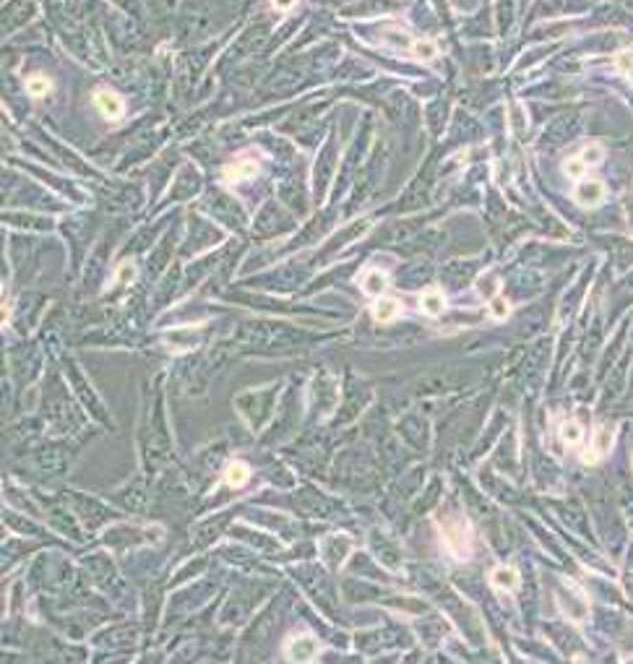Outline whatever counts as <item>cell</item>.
Wrapping results in <instances>:
<instances>
[{"mask_svg":"<svg viewBox=\"0 0 633 664\" xmlns=\"http://www.w3.org/2000/svg\"><path fill=\"white\" fill-rule=\"evenodd\" d=\"M436 45L430 42V39H417L414 45H412V55L414 58H420V60H433L436 58Z\"/></svg>","mask_w":633,"mask_h":664,"instance_id":"9a60e30c","label":"cell"},{"mask_svg":"<svg viewBox=\"0 0 633 664\" xmlns=\"http://www.w3.org/2000/svg\"><path fill=\"white\" fill-rule=\"evenodd\" d=\"M258 159H253V156H245V159H238V162H232V164H227L225 169H222V180L225 182H240V180H251V177H256L258 175Z\"/></svg>","mask_w":633,"mask_h":664,"instance_id":"3957f363","label":"cell"},{"mask_svg":"<svg viewBox=\"0 0 633 664\" xmlns=\"http://www.w3.org/2000/svg\"><path fill=\"white\" fill-rule=\"evenodd\" d=\"M420 308H422V312H427V315H440V312L446 310V297H443V292H440V289H425L420 297Z\"/></svg>","mask_w":633,"mask_h":664,"instance_id":"9c48e42d","label":"cell"},{"mask_svg":"<svg viewBox=\"0 0 633 664\" xmlns=\"http://www.w3.org/2000/svg\"><path fill=\"white\" fill-rule=\"evenodd\" d=\"M386 286H388V276L383 271H368L362 276V289H365V295H370V297H381L383 292H386Z\"/></svg>","mask_w":633,"mask_h":664,"instance_id":"30bf717a","label":"cell"},{"mask_svg":"<svg viewBox=\"0 0 633 664\" xmlns=\"http://www.w3.org/2000/svg\"><path fill=\"white\" fill-rule=\"evenodd\" d=\"M94 104H97V110H99L107 120H118V117L123 115V99H120L115 91L99 89L97 94H94Z\"/></svg>","mask_w":633,"mask_h":664,"instance_id":"277c9868","label":"cell"},{"mask_svg":"<svg viewBox=\"0 0 633 664\" xmlns=\"http://www.w3.org/2000/svg\"><path fill=\"white\" fill-rule=\"evenodd\" d=\"M490 584L495 586V589H501V591H514L516 586H519V573L511 565H498V568H493V573H490Z\"/></svg>","mask_w":633,"mask_h":664,"instance_id":"52a82bcc","label":"cell"},{"mask_svg":"<svg viewBox=\"0 0 633 664\" xmlns=\"http://www.w3.org/2000/svg\"><path fill=\"white\" fill-rule=\"evenodd\" d=\"M602 198H605V185L602 182L584 180L576 188V201L581 206H597V204H602Z\"/></svg>","mask_w":633,"mask_h":664,"instance_id":"5b68a950","label":"cell"},{"mask_svg":"<svg viewBox=\"0 0 633 664\" xmlns=\"http://www.w3.org/2000/svg\"><path fill=\"white\" fill-rule=\"evenodd\" d=\"M399 310H401V305H399L396 297H378L375 305H373V318L378 323H391L396 315H399Z\"/></svg>","mask_w":633,"mask_h":664,"instance_id":"ba28073f","label":"cell"},{"mask_svg":"<svg viewBox=\"0 0 633 664\" xmlns=\"http://www.w3.org/2000/svg\"><path fill=\"white\" fill-rule=\"evenodd\" d=\"M287 656L292 662H310L318 656V641L313 636H292L287 643Z\"/></svg>","mask_w":633,"mask_h":664,"instance_id":"7a4b0ae2","label":"cell"},{"mask_svg":"<svg viewBox=\"0 0 633 664\" xmlns=\"http://www.w3.org/2000/svg\"><path fill=\"white\" fill-rule=\"evenodd\" d=\"M579 156L586 162V167H594V164H599V162H602L605 151H602V146H599V143H589V146H584V151H581Z\"/></svg>","mask_w":633,"mask_h":664,"instance_id":"2e32d148","label":"cell"},{"mask_svg":"<svg viewBox=\"0 0 633 664\" xmlns=\"http://www.w3.org/2000/svg\"><path fill=\"white\" fill-rule=\"evenodd\" d=\"M271 5H274L279 13H287V11H292V8L297 5V0H271Z\"/></svg>","mask_w":633,"mask_h":664,"instance_id":"44dd1931","label":"cell"},{"mask_svg":"<svg viewBox=\"0 0 633 664\" xmlns=\"http://www.w3.org/2000/svg\"><path fill=\"white\" fill-rule=\"evenodd\" d=\"M438 529L440 537L449 547V552L454 558H469L472 555V529L464 519H449V521H438Z\"/></svg>","mask_w":633,"mask_h":664,"instance_id":"6da1fadb","label":"cell"},{"mask_svg":"<svg viewBox=\"0 0 633 664\" xmlns=\"http://www.w3.org/2000/svg\"><path fill=\"white\" fill-rule=\"evenodd\" d=\"M610 448H612V430L602 428L597 435H594L592 451H586V454H584V461H586V464H594V461H599L605 454H610Z\"/></svg>","mask_w":633,"mask_h":664,"instance_id":"8992f818","label":"cell"},{"mask_svg":"<svg viewBox=\"0 0 633 664\" xmlns=\"http://www.w3.org/2000/svg\"><path fill=\"white\" fill-rule=\"evenodd\" d=\"M586 162L581 159V156H571V159H566V164H563V172H566L571 180H581L584 175H586Z\"/></svg>","mask_w":633,"mask_h":664,"instance_id":"4fadbf2b","label":"cell"},{"mask_svg":"<svg viewBox=\"0 0 633 664\" xmlns=\"http://www.w3.org/2000/svg\"><path fill=\"white\" fill-rule=\"evenodd\" d=\"M248 477H251V469L245 467L243 461H232L225 471V482L229 487H243L248 482Z\"/></svg>","mask_w":633,"mask_h":664,"instance_id":"8fae6325","label":"cell"},{"mask_svg":"<svg viewBox=\"0 0 633 664\" xmlns=\"http://www.w3.org/2000/svg\"><path fill=\"white\" fill-rule=\"evenodd\" d=\"M495 286H498V279L493 276V273H485L480 282H477V289H480V295L482 297H488V299H493L495 297Z\"/></svg>","mask_w":633,"mask_h":664,"instance_id":"d6986e66","label":"cell"},{"mask_svg":"<svg viewBox=\"0 0 633 664\" xmlns=\"http://www.w3.org/2000/svg\"><path fill=\"white\" fill-rule=\"evenodd\" d=\"M560 438H563V443H568V445H579L581 438H584V430H581L579 422L568 419V422H563V428H560Z\"/></svg>","mask_w":633,"mask_h":664,"instance_id":"7c38bea8","label":"cell"},{"mask_svg":"<svg viewBox=\"0 0 633 664\" xmlns=\"http://www.w3.org/2000/svg\"><path fill=\"white\" fill-rule=\"evenodd\" d=\"M508 312H511V305H508V299L506 297H498V295H495V297L490 299V315H493V318L503 321Z\"/></svg>","mask_w":633,"mask_h":664,"instance_id":"ac0fdd59","label":"cell"},{"mask_svg":"<svg viewBox=\"0 0 633 664\" xmlns=\"http://www.w3.org/2000/svg\"><path fill=\"white\" fill-rule=\"evenodd\" d=\"M136 276H138V271H136V263H133V260H125V263L118 269V284H131Z\"/></svg>","mask_w":633,"mask_h":664,"instance_id":"ffe728a7","label":"cell"},{"mask_svg":"<svg viewBox=\"0 0 633 664\" xmlns=\"http://www.w3.org/2000/svg\"><path fill=\"white\" fill-rule=\"evenodd\" d=\"M27 89L32 97H45V94H50L53 84H50V78L47 76H32L27 81Z\"/></svg>","mask_w":633,"mask_h":664,"instance_id":"5bb4252c","label":"cell"},{"mask_svg":"<svg viewBox=\"0 0 633 664\" xmlns=\"http://www.w3.org/2000/svg\"><path fill=\"white\" fill-rule=\"evenodd\" d=\"M615 68H618L620 73L633 84V55L631 52H620V55H615Z\"/></svg>","mask_w":633,"mask_h":664,"instance_id":"e0dca14e","label":"cell"}]
</instances>
